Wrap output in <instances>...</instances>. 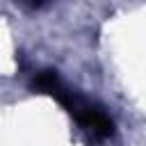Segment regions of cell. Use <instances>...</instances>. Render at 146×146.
<instances>
[{"instance_id":"obj_1","label":"cell","mask_w":146,"mask_h":146,"mask_svg":"<svg viewBox=\"0 0 146 146\" xmlns=\"http://www.w3.org/2000/svg\"><path fill=\"white\" fill-rule=\"evenodd\" d=\"M50 96L78 121L80 128H84V130H87L89 135H94L96 139H107V137L114 135V121H112L100 107L87 103L84 98L75 96L73 91L64 89L62 84H57Z\"/></svg>"},{"instance_id":"obj_2","label":"cell","mask_w":146,"mask_h":146,"mask_svg":"<svg viewBox=\"0 0 146 146\" xmlns=\"http://www.w3.org/2000/svg\"><path fill=\"white\" fill-rule=\"evenodd\" d=\"M57 84H62V82H59L57 71H52V68L39 71V73L34 75V80H32V89H36V91H41V94H52Z\"/></svg>"},{"instance_id":"obj_3","label":"cell","mask_w":146,"mask_h":146,"mask_svg":"<svg viewBox=\"0 0 146 146\" xmlns=\"http://www.w3.org/2000/svg\"><path fill=\"white\" fill-rule=\"evenodd\" d=\"M27 9H39V7H43L46 5V0H21Z\"/></svg>"}]
</instances>
